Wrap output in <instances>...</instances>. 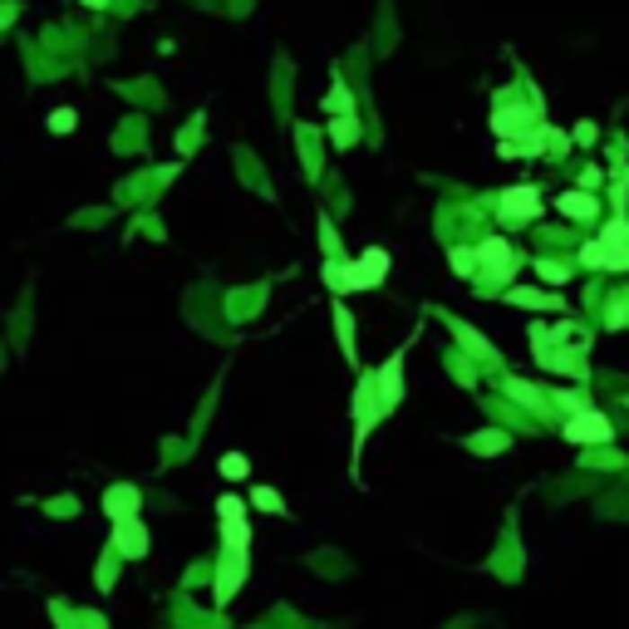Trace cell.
Instances as JSON below:
<instances>
[{
  "instance_id": "cell-11",
  "label": "cell",
  "mask_w": 629,
  "mask_h": 629,
  "mask_svg": "<svg viewBox=\"0 0 629 629\" xmlns=\"http://www.w3.org/2000/svg\"><path fill=\"white\" fill-rule=\"evenodd\" d=\"M354 266H359V276H364V290H374V286H384V276H389V251L369 246L359 261H354Z\"/></svg>"
},
{
  "instance_id": "cell-24",
  "label": "cell",
  "mask_w": 629,
  "mask_h": 629,
  "mask_svg": "<svg viewBox=\"0 0 629 629\" xmlns=\"http://www.w3.org/2000/svg\"><path fill=\"white\" fill-rule=\"evenodd\" d=\"M555 403H561L565 408V413H585V408H590V398H585V394H571V389H561V394H555Z\"/></svg>"
},
{
  "instance_id": "cell-1",
  "label": "cell",
  "mask_w": 629,
  "mask_h": 629,
  "mask_svg": "<svg viewBox=\"0 0 629 629\" xmlns=\"http://www.w3.org/2000/svg\"><path fill=\"white\" fill-rule=\"evenodd\" d=\"M580 266H595V270H629V217H625V212H615V222L605 226L595 241H585Z\"/></svg>"
},
{
  "instance_id": "cell-23",
  "label": "cell",
  "mask_w": 629,
  "mask_h": 629,
  "mask_svg": "<svg viewBox=\"0 0 629 629\" xmlns=\"http://www.w3.org/2000/svg\"><path fill=\"white\" fill-rule=\"evenodd\" d=\"M507 394H511V398H521V403H527V408H541V394L531 389L527 379H511V384H507Z\"/></svg>"
},
{
  "instance_id": "cell-5",
  "label": "cell",
  "mask_w": 629,
  "mask_h": 629,
  "mask_svg": "<svg viewBox=\"0 0 629 629\" xmlns=\"http://www.w3.org/2000/svg\"><path fill=\"white\" fill-rule=\"evenodd\" d=\"M113 551H119L123 561H143V555H148V527H143L138 517L119 521V527H113Z\"/></svg>"
},
{
  "instance_id": "cell-21",
  "label": "cell",
  "mask_w": 629,
  "mask_h": 629,
  "mask_svg": "<svg viewBox=\"0 0 629 629\" xmlns=\"http://www.w3.org/2000/svg\"><path fill=\"white\" fill-rule=\"evenodd\" d=\"M246 472H251V463H246L241 453H226V457H222V477H226V482H241Z\"/></svg>"
},
{
  "instance_id": "cell-7",
  "label": "cell",
  "mask_w": 629,
  "mask_h": 629,
  "mask_svg": "<svg viewBox=\"0 0 629 629\" xmlns=\"http://www.w3.org/2000/svg\"><path fill=\"white\" fill-rule=\"evenodd\" d=\"M472 256H477V266L487 270V276H507V270H511V261H517V256H511V246H507L501 236H487L477 251H472Z\"/></svg>"
},
{
  "instance_id": "cell-27",
  "label": "cell",
  "mask_w": 629,
  "mask_h": 629,
  "mask_svg": "<svg viewBox=\"0 0 629 629\" xmlns=\"http://www.w3.org/2000/svg\"><path fill=\"white\" fill-rule=\"evenodd\" d=\"M536 276L546 280V286H565V280H571V276H565L561 266H551V261H541V266H536Z\"/></svg>"
},
{
  "instance_id": "cell-3",
  "label": "cell",
  "mask_w": 629,
  "mask_h": 629,
  "mask_svg": "<svg viewBox=\"0 0 629 629\" xmlns=\"http://www.w3.org/2000/svg\"><path fill=\"white\" fill-rule=\"evenodd\" d=\"M565 438L580 443V447H595V443H610V438H615V423L600 413V408H585V413L565 418Z\"/></svg>"
},
{
  "instance_id": "cell-30",
  "label": "cell",
  "mask_w": 629,
  "mask_h": 629,
  "mask_svg": "<svg viewBox=\"0 0 629 629\" xmlns=\"http://www.w3.org/2000/svg\"><path fill=\"white\" fill-rule=\"evenodd\" d=\"M84 5H89V10H103V5H109V0H84Z\"/></svg>"
},
{
  "instance_id": "cell-28",
  "label": "cell",
  "mask_w": 629,
  "mask_h": 629,
  "mask_svg": "<svg viewBox=\"0 0 629 629\" xmlns=\"http://www.w3.org/2000/svg\"><path fill=\"white\" fill-rule=\"evenodd\" d=\"M472 266H477L472 251H453V270H457V276H472Z\"/></svg>"
},
{
  "instance_id": "cell-25",
  "label": "cell",
  "mask_w": 629,
  "mask_h": 629,
  "mask_svg": "<svg viewBox=\"0 0 629 629\" xmlns=\"http://www.w3.org/2000/svg\"><path fill=\"white\" fill-rule=\"evenodd\" d=\"M75 119H79L75 109H55V113H49V128H55V133H75Z\"/></svg>"
},
{
  "instance_id": "cell-13",
  "label": "cell",
  "mask_w": 629,
  "mask_h": 629,
  "mask_svg": "<svg viewBox=\"0 0 629 629\" xmlns=\"http://www.w3.org/2000/svg\"><path fill=\"white\" fill-rule=\"evenodd\" d=\"M467 447H472V453H482V457H497V453H507V447H511V438L497 433V428H487V433H472Z\"/></svg>"
},
{
  "instance_id": "cell-4",
  "label": "cell",
  "mask_w": 629,
  "mask_h": 629,
  "mask_svg": "<svg viewBox=\"0 0 629 629\" xmlns=\"http://www.w3.org/2000/svg\"><path fill=\"white\" fill-rule=\"evenodd\" d=\"M497 212H501V222H507V226L536 222V217H541V192H536V187H507L501 202H497Z\"/></svg>"
},
{
  "instance_id": "cell-2",
  "label": "cell",
  "mask_w": 629,
  "mask_h": 629,
  "mask_svg": "<svg viewBox=\"0 0 629 629\" xmlns=\"http://www.w3.org/2000/svg\"><path fill=\"white\" fill-rule=\"evenodd\" d=\"M379 418H384L379 389H374V374H364L359 394H354V463H359V447L369 443V433H374V423H379Z\"/></svg>"
},
{
  "instance_id": "cell-9",
  "label": "cell",
  "mask_w": 629,
  "mask_h": 629,
  "mask_svg": "<svg viewBox=\"0 0 629 629\" xmlns=\"http://www.w3.org/2000/svg\"><path fill=\"white\" fill-rule=\"evenodd\" d=\"M138 487H109L103 492V511H109V521L119 527V521H133L138 517Z\"/></svg>"
},
{
  "instance_id": "cell-22",
  "label": "cell",
  "mask_w": 629,
  "mask_h": 629,
  "mask_svg": "<svg viewBox=\"0 0 629 629\" xmlns=\"http://www.w3.org/2000/svg\"><path fill=\"white\" fill-rule=\"evenodd\" d=\"M217 517H222V521H246V507H241V497H232V492H226V497L217 501Z\"/></svg>"
},
{
  "instance_id": "cell-17",
  "label": "cell",
  "mask_w": 629,
  "mask_h": 629,
  "mask_svg": "<svg viewBox=\"0 0 629 629\" xmlns=\"http://www.w3.org/2000/svg\"><path fill=\"white\" fill-rule=\"evenodd\" d=\"M511 306H531V310H561V296H541V290H511Z\"/></svg>"
},
{
  "instance_id": "cell-16",
  "label": "cell",
  "mask_w": 629,
  "mask_h": 629,
  "mask_svg": "<svg viewBox=\"0 0 629 629\" xmlns=\"http://www.w3.org/2000/svg\"><path fill=\"white\" fill-rule=\"evenodd\" d=\"M222 551H232V555L251 551V527L246 521H222Z\"/></svg>"
},
{
  "instance_id": "cell-14",
  "label": "cell",
  "mask_w": 629,
  "mask_h": 629,
  "mask_svg": "<svg viewBox=\"0 0 629 629\" xmlns=\"http://www.w3.org/2000/svg\"><path fill=\"white\" fill-rule=\"evenodd\" d=\"M492 128H497L501 138L511 143V133H521V128H536V119H531V113H521V109H501L497 119H492Z\"/></svg>"
},
{
  "instance_id": "cell-26",
  "label": "cell",
  "mask_w": 629,
  "mask_h": 629,
  "mask_svg": "<svg viewBox=\"0 0 629 629\" xmlns=\"http://www.w3.org/2000/svg\"><path fill=\"white\" fill-rule=\"evenodd\" d=\"M113 565H119V551L109 546V555H103V565H99V590H113Z\"/></svg>"
},
{
  "instance_id": "cell-19",
  "label": "cell",
  "mask_w": 629,
  "mask_h": 629,
  "mask_svg": "<svg viewBox=\"0 0 629 629\" xmlns=\"http://www.w3.org/2000/svg\"><path fill=\"white\" fill-rule=\"evenodd\" d=\"M330 138H334V148H350V143L359 138V119H334Z\"/></svg>"
},
{
  "instance_id": "cell-12",
  "label": "cell",
  "mask_w": 629,
  "mask_h": 629,
  "mask_svg": "<svg viewBox=\"0 0 629 629\" xmlns=\"http://www.w3.org/2000/svg\"><path fill=\"white\" fill-rule=\"evenodd\" d=\"M334 330H340V350H344V359L359 369V350H354V314L344 310V306H334Z\"/></svg>"
},
{
  "instance_id": "cell-20",
  "label": "cell",
  "mask_w": 629,
  "mask_h": 629,
  "mask_svg": "<svg viewBox=\"0 0 629 629\" xmlns=\"http://www.w3.org/2000/svg\"><path fill=\"white\" fill-rule=\"evenodd\" d=\"M251 501H256L261 511H270V517H286V501H280V492H270V487H256Z\"/></svg>"
},
{
  "instance_id": "cell-8",
  "label": "cell",
  "mask_w": 629,
  "mask_h": 629,
  "mask_svg": "<svg viewBox=\"0 0 629 629\" xmlns=\"http://www.w3.org/2000/svg\"><path fill=\"white\" fill-rule=\"evenodd\" d=\"M324 286H330L334 296H344V290H364V276H359V266H354V261L330 256V261H324Z\"/></svg>"
},
{
  "instance_id": "cell-6",
  "label": "cell",
  "mask_w": 629,
  "mask_h": 629,
  "mask_svg": "<svg viewBox=\"0 0 629 629\" xmlns=\"http://www.w3.org/2000/svg\"><path fill=\"white\" fill-rule=\"evenodd\" d=\"M374 389H379V408H384V413H394L398 398H403V354H394V359L374 374Z\"/></svg>"
},
{
  "instance_id": "cell-15",
  "label": "cell",
  "mask_w": 629,
  "mask_h": 629,
  "mask_svg": "<svg viewBox=\"0 0 629 629\" xmlns=\"http://www.w3.org/2000/svg\"><path fill=\"white\" fill-rule=\"evenodd\" d=\"M555 207H561L565 217H575V222H585V217H595V197L590 192H565V197H555Z\"/></svg>"
},
{
  "instance_id": "cell-10",
  "label": "cell",
  "mask_w": 629,
  "mask_h": 629,
  "mask_svg": "<svg viewBox=\"0 0 629 629\" xmlns=\"http://www.w3.org/2000/svg\"><path fill=\"white\" fill-rule=\"evenodd\" d=\"M241 580H246V555L222 551V575H217V605L232 600V595L241 590Z\"/></svg>"
},
{
  "instance_id": "cell-29",
  "label": "cell",
  "mask_w": 629,
  "mask_h": 629,
  "mask_svg": "<svg viewBox=\"0 0 629 629\" xmlns=\"http://www.w3.org/2000/svg\"><path fill=\"white\" fill-rule=\"evenodd\" d=\"M89 629H109V625H103V615H89Z\"/></svg>"
},
{
  "instance_id": "cell-18",
  "label": "cell",
  "mask_w": 629,
  "mask_h": 629,
  "mask_svg": "<svg viewBox=\"0 0 629 629\" xmlns=\"http://www.w3.org/2000/svg\"><path fill=\"white\" fill-rule=\"evenodd\" d=\"M324 109L340 113V119H354V99H350V89H344V84H334L330 99H324Z\"/></svg>"
}]
</instances>
